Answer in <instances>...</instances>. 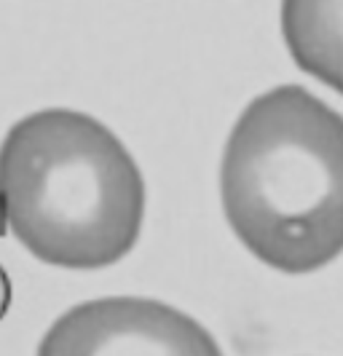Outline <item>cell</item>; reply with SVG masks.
I'll list each match as a JSON object with an SVG mask.
<instances>
[{
    "label": "cell",
    "mask_w": 343,
    "mask_h": 356,
    "mask_svg": "<svg viewBox=\"0 0 343 356\" xmlns=\"http://www.w3.org/2000/svg\"><path fill=\"white\" fill-rule=\"evenodd\" d=\"M145 179L127 145L94 115L49 107L0 143V231L35 260L97 270L140 241Z\"/></svg>",
    "instance_id": "obj_2"
},
{
    "label": "cell",
    "mask_w": 343,
    "mask_h": 356,
    "mask_svg": "<svg viewBox=\"0 0 343 356\" xmlns=\"http://www.w3.org/2000/svg\"><path fill=\"white\" fill-rule=\"evenodd\" d=\"M236 238L269 268L306 276L343 254V115L303 86L241 110L220 163Z\"/></svg>",
    "instance_id": "obj_1"
},
{
    "label": "cell",
    "mask_w": 343,
    "mask_h": 356,
    "mask_svg": "<svg viewBox=\"0 0 343 356\" xmlns=\"http://www.w3.org/2000/svg\"><path fill=\"white\" fill-rule=\"evenodd\" d=\"M35 356H225L191 314L153 298H97L67 308Z\"/></svg>",
    "instance_id": "obj_3"
},
{
    "label": "cell",
    "mask_w": 343,
    "mask_h": 356,
    "mask_svg": "<svg viewBox=\"0 0 343 356\" xmlns=\"http://www.w3.org/2000/svg\"><path fill=\"white\" fill-rule=\"evenodd\" d=\"M292 62L343 97V0H282Z\"/></svg>",
    "instance_id": "obj_4"
}]
</instances>
